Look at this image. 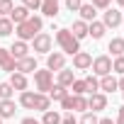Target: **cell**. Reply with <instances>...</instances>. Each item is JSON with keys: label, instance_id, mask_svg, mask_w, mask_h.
Returning <instances> with one entry per match:
<instances>
[{"label": "cell", "instance_id": "cell-2", "mask_svg": "<svg viewBox=\"0 0 124 124\" xmlns=\"http://www.w3.org/2000/svg\"><path fill=\"white\" fill-rule=\"evenodd\" d=\"M56 44L61 46V54L76 56L80 51V41L71 34V29H56Z\"/></svg>", "mask_w": 124, "mask_h": 124}, {"label": "cell", "instance_id": "cell-34", "mask_svg": "<svg viewBox=\"0 0 124 124\" xmlns=\"http://www.w3.org/2000/svg\"><path fill=\"white\" fill-rule=\"evenodd\" d=\"M112 71H114V73H119V76H124V56L112 58Z\"/></svg>", "mask_w": 124, "mask_h": 124}, {"label": "cell", "instance_id": "cell-37", "mask_svg": "<svg viewBox=\"0 0 124 124\" xmlns=\"http://www.w3.org/2000/svg\"><path fill=\"white\" fill-rule=\"evenodd\" d=\"M61 107H63L66 112H73V95H66L63 100H61Z\"/></svg>", "mask_w": 124, "mask_h": 124}, {"label": "cell", "instance_id": "cell-13", "mask_svg": "<svg viewBox=\"0 0 124 124\" xmlns=\"http://www.w3.org/2000/svg\"><path fill=\"white\" fill-rule=\"evenodd\" d=\"M37 71V58L34 56H24V58H20L17 61V73H34Z\"/></svg>", "mask_w": 124, "mask_h": 124}, {"label": "cell", "instance_id": "cell-16", "mask_svg": "<svg viewBox=\"0 0 124 124\" xmlns=\"http://www.w3.org/2000/svg\"><path fill=\"white\" fill-rule=\"evenodd\" d=\"M58 8H61L58 0H41V8H39V10H41L46 17H56V15H58Z\"/></svg>", "mask_w": 124, "mask_h": 124}, {"label": "cell", "instance_id": "cell-23", "mask_svg": "<svg viewBox=\"0 0 124 124\" xmlns=\"http://www.w3.org/2000/svg\"><path fill=\"white\" fill-rule=\"evenodd\" d=\"M34 109H39V112H46V109H51V100H49V95H41V93H37V95H34Z\"/></svg>", "mask_w": 124, "mask_h": 124}, {"label": "cell", "instance_id": "cell-38", "mask_svg": "<svg viewBox=\"0 0 124 124\" xmlns=\"http://www.w3.org/2000/svg\"><path fill=\"white\" fill-rule=\"evenodd\" d=\"M80 5H83V0H66V8H68L71 12H78Z\"/></svg>", "mask_w": 124, "mask_h": 124}, {"label": "cell", "instance_id": "cell-19", "mask_svg": "<svg viewBox=\"0 0 124 124\" xmlns=\"http://www.w3.org/2000/svg\"><path fill=\"white\" fill-rule=\"evenodd\" d=\"M73 80H76V73H73L71 68H61V71H58V85L71 88V85H73Z\"/></svg>", "mask_w": 124, "mask_h": 124}, {"label": "cell", "instance_id": "cell-22", "mask_svg": "<svg viewBox=\"0 0 124 124\" xmlns=\"http://www.w3.org/2000/svg\"><path fill=\"white\" fill-rule=\"evenodd\" d=\"M107 51H112V56H124V39L122 37H114L109 44H107Z\"/></svg>", "mask_w": 124, "mask_h": 124}, {"label": "cell", "instance_id": "cell-10", "mask_svg": "<svg viewBox=\"0 0 124 124\" xmlns=\"http://www.w3.org/2000/svg\"><path fill=\"white\" fill-rule=\"evenodd\" d=\"M0 68L8 71V73H15L17 71V61L12 58V54L8 49H0Z\"/></svg>", "mask_w": 124, "mask_h": 124}, {"label": "cell", "instance_id": "cell-46", "mask_svg": "<svg viewBox=\"0 0 124 124\" xmlns=\"http://www.w3.org/2000/svg\"><path fill=\"white\" fill-rule=\"evenodd\" d=\"M122 17H124V12H122Z\"/></svg>", "mask_w": 124, "mask_h": 124}, {"label": "cell", "instance_id": "cell-7", "mask_svg": "<svg viewBox=\"0 0 124 124\" xmlns=\"http://www.w3.org/2000/svg\"><path fill=\"white\" fill-rule=\"evenodd\" d=\"M122 20H124V17H122V12H119V10H114V8H107V10H105V15H102V24H105L107 29H109V27H112V29H114V27H119V24H122Z\"/></svg>", "mask_w": 124, "mask_h": 124}, {"label": "cell", "instance_id": "cell-24", "mask_svg": "<svg viewBox=\"0 0 124 124\" xmlns=\"http://www.w3.org/2000/svg\"><path fill=\"white\" fill-rule=\"evenodd\" d=\"M34 95H37V93H32V90L20 93V105H22L24 109H34Z\"/></svg>", "mask_w": 124, "mask_h": 124}, {"label": "cell", "instance_id": "cell-31", "mask_svg": "<svg viewBox=\"0 0 124 124\" xmlns=\"http://www.w3.org/2000/svg\"><path fill=\"white\" fill-rule=\"evenodd\" d=\"M12 95H15V90L10 83H0V100H12Z\"/></svg>", "mask_w": 124, "mask_h": 124}, {"label": "cell", "instance_id": "cell-25", "mask_svg": "<svg viewBox=\"0 0 124 124\" xmlns=\"http://www.w3.org/2000/svg\"><path fill=\"white\" fill-rule=\"evenodd\" d=\"M66 95H68V90H66L63 85H58V83H56V85L49 90V100H56V102H61V100H63Z\"/></svg>", "mask_w": 124, "mask_h": 124}, {"label": "cell", "instance_id": "cell-42", "mask_svg": "<svg viewBox=\"0 0 124 124\" xmlns=\"http://www.w3.org/2000/svg\"><path fill=\"white\" fill-rule=\"evenodd\" d=\"M97 124H114V122H112V119H109V117H102V119H100V122H97Z\"/></svg>", "mask_w": 124, "mask_h": 124}, {"label": "cell", "instance_id": "cell-36", "mask_svg": "<svg viewBox=\"0 0 124 124\" xmlns=\"http://www.w3.org/2000/svg\"><path fill=\"white\" fill-rule=\"evenodd\" d=\"M95 10H107L109 5H112V0H93V3H90Z\"/></svg>", "mask_w": 124, "mask_h": 124}, {"label": "cell", "instance_id": "cell-40", "mask_svg": "<svg viewBox=\"0 0 124 124\" xmlns=\"http://www.w3.org/2000/svg\"><path fill=\"white\" fill-rule=\"evenodd\" d=\"M114 124H124V105L119 107V112H117V122Z\"/></svg>", "mask_w": 124, "mask_h": 124}, {"label": "cell", "instance_id": "cell-21", "mask_svg": "<svg viewBox=\"0 0 124 124\" xmlns=\"http://www.w3.org/2000/svg\"><path fill=\"white\" fill-rule=\"evenodd\" d=\"M117 88H119V83H117L114 76H105V78H100V90H102V93H114Z\"/></svg>", "mask_w": 124, "mask_h": 124}, {"label": "cell", "instance_id": "cell-45", "mask_svg": "<svg viewBox=\"0 0 124 124\" xmlns=\"http://www.w3.org/2000/svg\"><path fill=\"white\" fill-rule=\"evenodd\" d=\"M0 124H3V119H0Z\"/></svg>", "mask_w": 124, "mask_h": 124}, {"label": "cell", "instance_id": "cell-29", "mask_svg": "<svg viewBox=\"0 0 124 124\" xmlns=\"http://www.w3.org/2000/svg\"><path fill=\"white\" fill-rule=\"evenodd\" d=\"M85 80V88H88V93L93 95V93H100V80H97V76H88V78H83Z\"/></svg>", "mask_w": 124, "mask_h": 124}, {"label": "cell", "instance_id": "cell-4", "mask_svg": "<svg viewBox=\"0 0 124 124\" xmlns=\"http://www.w3.org/2000/svg\"><path fill=\"white\" fill-rule=\"evenodd\" d=\"M93 73L95 76H100V78H105V76H112V58L109 56H97V58H93Z\"/></svg>", "mask_w": 124, "mask_h": 124}, {"label": "cell", "instance_id": "cell-41", "mask_svg": "<svg viewBox=\"0 0 124 124\" xmlns=\"http://www.w3.org/2000/svg\"><path fill=\"white\" fill-rule=\"evenodd\" d=\"M20 124H41V122H39V119H34V117H24Z\"/></svg>", "mask_w": 124, "mask_h": 124}, {"label": "cell", "instance_id": "cell-14", "mask_svg": "<svg viewBox=\"0 0 124 124\" xmlns=\"http://www.w3.org/2000/svg\"><path fill=\"white\" fill-rule=\"evenodd\" d=\"M8 83L12 85V90H20V93H24V90H27V85H29V83H27V76H24V73H17V71L10 76V80H8Z\"/></svg>", "mask_w": 124, "mask_h": 124}, {"label": "cell", "instance_id": "cell-5", "mask_svg": "<svg viewBox=\"0 0 124 124\" xmlns=\"http://www.w3.org/2000/svg\"><path fill=\"white\" fill-rule=\"evenodd\" d=\"M61 68H66V54H61V51H54V54H46V71H61Z\"/></svg>", "mask_w": 124, "mask_h": 124}, {"label": "cell", "instance_id": "cell-28", "mask_svg": "<svg viewBox=\"0 0 124 124\" xmlns=\"http://www.w3.org/2000/svg\"><path fill=\"white\" fill-rule=\"evenodd\" d=\"M73 112H88V97L73 95Z\"/></svg>", "mask_w": 124, "mask_h": 124}, {"label": "cell", "instance_id": "cell-35", "mask_svg": "<svg viewBox=\"0 0 124 124\" xmlns=\"http://www.w3.org/2000/svg\"><path fill=\"white\" fill-rule=\"evenodd\" d=\"M22 5H24L29 12H34V10H39V8H41V0H22Z\"/></svg>", "mask_w": 124, "mask_h": 124}, {"label": "cell", "instance_id": "cell-17", "mask_svg": "<svg viewBox=\"0 0 124 124\" xmlns=\"http://www.w3.org/2000/svg\"><path fill=\"white\" fill-rule=\"evenodd\" d=\"M71 34L80 41V39H85L88 37V22H83V20H76L73 22V27H71Z\"/></svg>", "mask_w": 124, "mask_h": 124}, {"label": "cell", "instance_id": "cell-44", "mask_svg": "<svg viewBox=\"0 0 124 124\" xmlns=\"http://www.w3.org/2000/svg\"><path fill=\"white\" fill-rule=\"evenodd\" d=\"M117 5H122V8H124V0H117Z\"/></svg>", "mask_w": 124, "mask_h": 124}, {"label": "cell", "instance_id": "cell-32", "mask_svg": "<svg viewBox=\"0 0 124 124\" xmlns=\"http://www.w3.org/2000/svg\"><path fill=\"white\" fill-rule=\"evenodd\" d=\"M12 8H15L12 0H0V17H10Z\"/></svg>", "mask_w": 124, "mask_h": 124}, {"label": "cell", "instance_id": "cell-30", "mask_svg": "<svg viewBox=\"0 0 124 124\" xmlns=\"http://www.w3.org/2000/svg\"><path fill=\"white\" fill-rule=\"evenodd\" d=\"M71 90H73V95H85V93H88L85 80H83V78H76V80H73V85H71Z\"/></svg>", "mask_w": 124, "mask_h": 124}, {"label": "cell", "instance_id": "cell-26", "mask_svg": "<svg viewBox=\"0 0 124 124\" xmlns=\"http://www.w3.org/2000/svg\"><path fill=\"white\" fill-rule=\"evenodd\" d=\"M41 124H61V114L56 109H46L41 117Z\"/></svg>", "mask_w": 124, "mask_h": 124}, {"label": "cell", "instance_id": "cell-15", "mask_svg": "<svg viewBox=\"0 0 124 124\" xmlns=\"http://www.w3.org/2000/svg\"><path fill=\"white\" fill-rule=\"evenodd\" d=\"M15 112H17L15 100H0V119H10L15 117Z\"/></svg>", "mask_w": 124, "mask_h": 124}, {"label": "cell", "instance_id": "cell-6", "mask_svg": "<svg viewBox=\"0 0 124 124\" xmlns=\"http://www.w3.org/2000/svg\"><path fill=\"white\" fill-rule=\"evenodd\" d=\"M32 49L37 54H51V37L46 32H39L34 39H32Z\"/></svg>", "mask_w": 124, "mask_h": 124}, {"label": "cell", "instance_id": "cell-3", "mask_svg": "<svg viewBox=\"0 0 124 124\" xmlns=\"http://www.w3.org/2000/svg\"><path fill=\"white\" fill-rule=\"evenodd\" d=\"M34 85H37V93L41 95H49V90L54 88V73L51 71H34Z\"/></svg>", "mask_w": 124, "mask_h": 124}, {"label": "cell", "instance_id": "cell-9", "mask_svg": "<svg viewBox=\"0 0 124 124\" xmlns=\"http://www.w3.org/2000/svg\"><path fill=\"white\" fill-rule=\"evenodd\" d=\"M93 66V56L88 54V51H78L76 56H73V68L76 71H88Z\"/></svg>", "mask_w": 124, "mask_h": 124}, {"label": "cell", "instance_id": "cell-39", "mask_svg": "<svg viewBox=\"0 0 124 124\" xmlns=\"http://www.w3.org/2000/svg\"><path fill=\"white\" fill-rule=\"evenodd\" d=\"M61 124H78V119L73 117V112H68L66 117H61Z\"/></svg>", "mask_w": 124, "mask_h": 124}, {"label": "cell", "instance_id": "cell-27", "mask_svg": "<svg viewBox=\"0 0 124 124\" xmlns=\"http://www.w3.org/2000/svg\"><path fill=\"white\" fill-rule=\"evenodd\" d=\"M15 32V24L10 22V17H0V37H10Z\"/></svg>", "mask_w": 124, "mask_h": 124}, {"label": "cell", "instance_id": "cell-1", "mask_svg": "<svg viewBox=\"0 0 124 124\" xmlns=\"http://www.w3.org/2000/svg\"><path fill=\"white\" fill-rule=\"evenodd\" d=\"M41 29H44V20H41L39 15H32V17L24 20L22 24H15V34H17L20 41H32Z\"/></svg>", "mask_w": 124, "mask_h": 124}, {"label": "cell", "instance_id": "cell-33", "mask_svg": "<svg viewBox=\"0 0 124 124\" xmlns=\"http://www.w3.org/2000/svg\"><path fill=\"white\" fill-rule=\"evenodd\" d=\"M97 122H100V117L95 112H83V117H80L78 124H97Z\"/></svg>", "mask_w": 124, "mask_h": 124}, {"label": "cell", "instance_id": "cell-8", "mask_svg": "<svg viewBox=\"0 0 124 124\" xmlns=\"http://www.w3.org/2000/svg\"><path fill=\"white\" fill-rule=\"evenodd\" d=\"M107 107V95L105 93H93L88 97V112H102Z\"/></svg>", "mask_w": 124, "mask_h": 124}, {"label": "cell", "instance_id": "cell-18", "mask_svg": "<svg viewBox=\"0 0 124 124\" xmlns=\"http://www.w3.org/2000/svg\"><path fill=\"white\" fill-rule=\"evenodd\" d=\"M105 32H107V27H105L102 22H97V20L88 24V37H93V39H102Z\"/></svg>", "mask_w": 124, "mask_h": 124}, {"label": "cell", "instance_id": "cell-43", "mask_svg": "<svg viewBox=\"0 0 124 124\" xmlns=\"http://www.w3.org/2000/svg\"><path fill=\"white\" fill-rule=\"evenodd\" d=\"M117 83H119V88H122V95H124V76H122V78H119Z\"/></svg>", "mask_w": 124, "mask_h": 124}, {"label": "cell", "instance_id": "cell-12", "mask_svg": "<svg viewBox=\"0 0 124 124\" xmlns=\"http://www.w3.org/2000/svg\"><path fill=\"white\" fill-rule=\"evenodd\" d=\"M8 51L12 54V58H15V61H20V58L29 56V44H27V41H20V39H17V41H12V46H10Z\"/></svg>", "mask_w": 124, "mask_h": 124}, {"label": "cell", "instance_id": "cell-20", "mask_svg": "<svg viewBox=\"0 0 124 124\" xmlns=\"http://www.w3.org/2000/svg\"><path fill=\"white\" fill-rule=\"evenodd\" d=\"M78 12H80V20H83V22H88V24L95 22V15H97V12H95V8H93L90 3H83Z\"/></svg>", "mask_w": 124, "mask_h": 124}, {"label": "cell", "instance_id": "cell-11", "mask_svg": "<svg viewBox=\"0 0 124 124\" xmlns=\"http://www.w3.org/2000/svg\"><path fill=\"white\" fill-rule=\"evenodd\" d=\"M29 17H32V12H29L24 5H15L12 12H10V22H12V24H22V22L29 20Z\"/></svg>", "mask_w": 124, "mask_h": 124}]
</instances>
